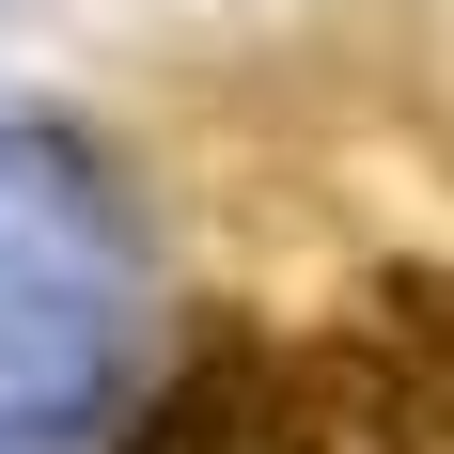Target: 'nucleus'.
<instances>
[{"label":"nucleus","instance_id":"obj_1","mask_svg":"<svg viewBox=\"0 0 454 454\" xmlns=\"http://www.w3.org/2000/svg\"><path fill=\"white\" fill-rule=\"evenodd\" d=\"M267 454H439V423L392 392V361H376L361 329H329V345H282Z\"/></svg>","mask_w":454,"mask_h":454},{"label":"nucleus","instance_id":"obj_2","mask_svg":"<svg viewBox=\"0 0 454 454\" xmlns=\"http://www.w3.org/2000/svg\"><path fill=\"white\" fill-rule=\"evenodd\" d=\"M267 408H282V345L267 329H204L173 361V392L126 423V454H267Z\"/></svg>","mask_w":454,"mask_h":454},{"label":"nucleus","instance_id":"obj_3","mask_svg":"<svg viewBox=\"0 0 454 454\" xmlns=\"http://www.w3.org/2000/svg\"><path fill=\"white\" fill-rule=\"evenodd\" d=\"M361 345L392 361V392L454 439V267H392V282H376V314H361Z\"/></svg>","mask_w":454,"mask_h":454}]
</instances>
